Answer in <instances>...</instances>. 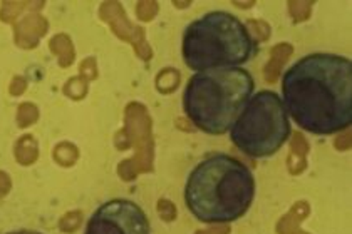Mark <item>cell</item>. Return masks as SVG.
<instances>
[{
  "mask_svg": "<svg viewBox=\"0 0 352 234\" xmlns=\"http://www.w3.org/2000/svg\"><path fill=\"white\" fill-rule=\"evenodd\" d=\"M7 234H44V233L30 231V229H19V231H12V233H7Z\"/></svg>",
  "mask_w": 352,
  "mask_h": 234,
  "instance_id": "cell-7",
  "label": "cell"
},
{
  "mask_svg": "<svg viewBox=\"0 0 352 234\" xmlns=\"http://www.w3.org/2000/svg\"><path fill=\"white\" fill-rule=\"evenodd\" d=\"M255 92V80L243 67L195 72L183 91V113L208 136H223Z\"/></svg>",
  "mask_w": 352,
  "mask_h": 234,
  "instance_id": "cell-3",
  "label": "cell"
},
{
  "mask_svg": "<svg viewBox=\"0 0 352 234\" xmlns=\"http://www.w3.org/2000/svg\"><path fill=\"white\" fill-rule=\"evenodd\" d=\"M84 234H151V222L138 202L116 198L91 214Z\"/></svg>",
  "mask_w": 352,
  "mask_h": 234,
  "instance_id": "cell-6",
  "label": "cell"
},
{
  "mask_svg": "<svg viewBox=\"0 0 352 234\" xmlns=\"http://www.w3.org/2000/svg\"><path fill=\"white\" fill-rule=\"evenodd\" d=\"M230 141L242 154L265 159L277 154L292 134L289 114L274 91L254 92L232 126Z\"/></svg>",
  "mask_w": 352,
  "mask_h": 234,
  "instance_id": "cell-5",
  "label": "cell"
},
{
  "mask_svg": "<svg viewBox=\"0 0 352 234\" xmlns=\"http://www.w3.org/2000/svg\"><path fill=\"white\" fill-rule=\"evenodd\" d=\"M282 102L297 128L314 136H334L352 126V60L314 52L282 75Z\"/></svg>",
  "mask_w": 352,
  "mask_h": 234,
  "instance_id": "cell-1",
  "label": "cell"
},
{
  "mask_svg": "<svg viewBox=\"0 0 352 234\" xmlns=\"http://www.w3.org/2000/svg\"><path fill=\"white\" fill-rule=\"evenodd\" d=\"M257 42L248 27L227 10H212L183 30V62L193 72L242 67L254 56Z\"/></svg>",
  "mask_w": 352,
  "mask_h": 234,
  "instance_id": "cell-4",
  "label": "cell"
},
{
  "mask_svg": "<svg viewBox=\"0 0 352 234\" xmlns=\"http://www.w3.org/2000/svg\"><path fill=\"white\" fill-rule=\"evenodd\" d=\"M257 194L255 176L247 164L225 152L201 159L185 183L186 209L205 224H230L248 213Z\"/></svg>",
  "mask_w": 352,
  "mask_h": 234,
  "instance_id": "cell-2",
  "label": "cell"
}]
</instances>
